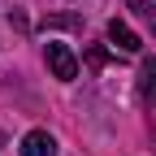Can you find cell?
<instances>
[{
  "label": "cell",
  "mask_w": 156,
  "mask_h": 156,
  "mask_svg": "<svg viewBox=\"0 0 156 156\" xmlns=\"http://www.w3.org/2000/svg\"><path fill=\"white\" fill-rule=\"evenodd\" d=\"M108 44H113V48H122V52H139V48H143V44H139V35H134L126 22H117V17L108 22Z\"/></svg>",
  "instance_id": "cell-3"
},
{
  "label": "cell",
  "mask_w": 156,
  "mask_h": 156,
  "mask_svg": "<svg viewBox=\"0 0 156 156\" xmlns=\"http://www.w3.org/2000/svg\"><path fill=\"white\" fill-rule=\"evenodd\" d=\"M139 95L147 104H156V61H143V69H139Z\"/></svg>",
  "instance_id": "cell-4"
},
{
  "label": "cell",
  "mask_w": 156,
  "mask_h": 156,
  "mask_svg": "<svg viewBox=\"0 0 156 156\" xmlns=\"http://www.w3.org/2000/svg\"><path fill=\"white\" fill-rule=\"evenodd\" d=\"M17 152H22V156H56V139H52L48 130H30Z\"/></svg>",
  "instance_id": "cell-2"
},
{
  "label": "cell",
  "mask_w": 156,
  "mask_h": 156,
  "mask_svg": "<svg viewBox=\"0 0 156 156\" xmlns=\"http://www.w3.org/2000/svg\"><path fill=\"white\" fill-rule=\"evenodd\" d=\"M126 5L139 13V17H152V5H147V0H126Z\"/></svg>",
  "instance_id": "cell-5"
},
{
  "label": "cell",
  "mask_w": 156,
  "mask_h": 156,
  "mask_svg": "<svg viewBox=\"0 0 156 156\" xmlns=\"http://www.w3.org/2000/svg\"><path fill=\"white\" fill-rule=\"evenodd\" d=\"M147 22H152V35H156V13H152V17H147Z\"/></svg>",
  "instance_id": "cell-6"
},
{
  "label": "cell",
  "mask_w": 156,
  "mask_h": 156,
  "mask_svg": "<svg viewBox=\"0 0 156 156\" xmlns=\"http://www.w3.org/2000/svg\"><path fill=\"white\" fill-rule=\"evenodd\" d=\"M44 56H48V65H52V74L61 78V83L78 78V61H74V52H69L65 44H48V48H44Z\"/></svg>",
  "instance_id": "cell-1"
}]
</instances>
